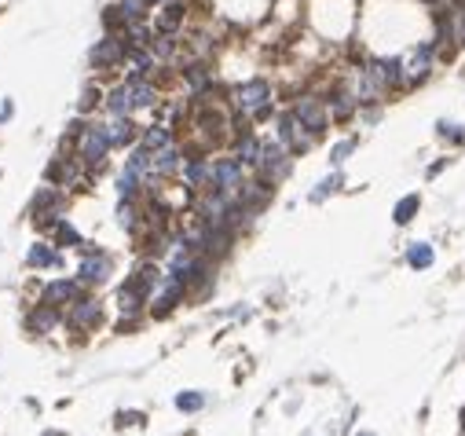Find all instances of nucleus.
<instances>
[{"mask_svg": "<svg viewBox=\"0 0 465 436\" xmlns=\"http://www.w3.org/2000/svg\"><path fill=\"white\" fill-rule=\"evenodd\" d=\"M81 253H85V261H81V268H77V282H85V286L106 282L110 279V257L106 253H92L88 246H81Z\"/></svg>", "mask_w": 465, "mask_h": 436, "instance_id": "nucleus-9", "label": "nucleus"}, {"mask_svg": "<svg viewBox=\"0 0 465 436\" xmlns=\"http://www.w3.org/2000/svg\"><path fill=\"white\" fill-rule=\"evenodd\" d=\"M55 242H59V246H81V235H77L74 224L59 220V224H55Z\"/></svg>", "mask_w": 465, "mask_h": 436, "instance_id": "nucleus-31", "label": "nucleus"}, {"mask_svg": "<svg viewBox=\"0 0 465 436\" xmlns=\"http://www.w3.org/2000/svg\"><path fill=\"white\" fill-rule=\"evenodd\" d=\"M345 187V172L341 169H333L330 176H323V180H319V187L312 191V202H326L333 191H341Z\"/></svg>", "mask_w": 465, "mask_h": 436, "instance_id": "nucleus-25", "label": "nucleus"}, {"mask_svg": "<svg viewBox=\"0 0 465 436\" xmlns=\"http://www.w3.org/2000/svg\"><path fill=\"white\" fill-rule=\"evenodd\" d=\"M356 436H374V432H356Z\"/></svg>", "mask_w": 465, "mask_h": 436, "instance_id": "nucleus-34", "label": "nucleus"}, {"mask_svg": "<svg viewBox=\"0 0 465 436\" xmlns=\"http://www.w3.org/2000/svg\"><path fill=\"white\" fill-rule=\"evenodd\" d=\"M125 59H128V44H125L121 34H106L99 44L92 48V67H99V70H114Z\"/></svg>", "mask_w": 465, "mask_h": 436, "instance_id": "nucleus-8", "label": "nucleus"}, {"mask_svg": "<svg viewBox=\"0 0 465 436\" xmlns=\"http://www.w3.org/2000/svg\"><path fill=\"white\" fill-rule=\"evenodd\" d=\"M128 85H132L136 110H143V107H154V103H158V88L151 85V81H128Z\"/></svg>", "mask_w": 465, "mask_h": 436, "instance_id": "nucleus-27", "label": "nucleus"}, {"mask_svg": "<svg viewBox=\"0 0 465 436\" xmlns=\"http://www.w3.org/2000/svg\"><path fill=\"white\" fill-rule=\"evenodd\" d=\"M180 165H183V154H180L176 143H169V147H162V151H154V176H158V180H162V176H172Z\"/></svg>", "mask_w": 465, "mask_h": 436, "instance_id": "nucleus-19", "label": "nucleus"}, {"mask_svg": "<svg viewBox=\"0 0 465 436\" xmlns=\"http://www.w3.org/2000/svg\"><path fill=\"white\" fill-rule=\"evenodd\" d=\"M139 139H143V147H151V151H162V147H169V143H176L169 125H147Z\"/></svg>", "mask_w": 465, "mask_h": 436, "instance_id": "nucleus-24", "label": "nucleus"}, {"mask_svg": "<svg viewBox=\"0 0 465 436\" xmlns=\"http://www.w3.org/2000/svg\"><path fill=\"white\" fill-rule=\"evenodd\" d=\"M290 169H293L290 147H286L282 139H264L261 143V158H256V176L275 187V184H282L286 176H290Z\"/></svg>", "mask_w": 465, "mask_h": 436, "instance_id": "nucleus-3", "label": "nucleus"}, {"mask_svg": "<svg viewBox=\"0 0 465 436\" xmlns=\"http://www.w3.org/2000/svg\"><path fill=\"white\" fill-rule=\"evenodd\" d=\"M106 132H110V143H114V147H132L136 136H139V128H136V121H132V118H125V114H110Z\"/></svg>", "mask_w": 465, "mask_h": 436, "instance_id": "nucleus-13", "label": "nucleus"}, {"mask_svg": "<svg viewBox=\"0 0 465 436\" xmlns=\"http://www.w3.org/2000/svg\"><path fill=\"white\" fill-rule=\"evenodd\" d=\"M26 264L29 268H59L62 264V257L48 246V242H34V246H29V253H26Z\"/></svg>", "mask_w": 465, "mask_h": 436, "instance_id": "nucleus-20", "label": "nucleus"}, {"mask_svg": "<svg viewBox=\"0 0 465 436\" xmlns=\"http://www.w3.org/2000/svg\"><path fill=\"white\" fill-rule=\"evenodd\" d=\"M106 110H110V114H125V118H132L136 100H132V85H128V81L106 92Z\"/></svg>", "mask_w": 465, "mask_h": 436, "instance_id": "nucleus-17", "label": "nucleus"}, {"mask_svg": "<svg viewBox=\"0 0 465 436\" xmlns=\"http://www.w3.org/2000/svg\"><path fill=\"white\" fill-rule=\"evenodd\" d=\"M275 139H282L286 147H290L293 158H297V154H308L315 143H319V136L293 114V110H282V114L275 118Z\"/></svg>", "mask_w": 465, "mask_h": 436, "instance_id": "nucleus-5", "label": "nucleus"}, {"mask_svg": "<svg viewBox=\"0 0 465 436\" xmlns=\"http://www.w3.org/2000/svg\"><path fill=\"white\" fill-rule=\"evenodd\" d=\"M432 261H436V250H432L429 242H410V246H407V264H410L414 271L432 268Z\"/></svg>", "mask_w": 465, "mask_h": 436, "instance_id": "nucleus-22", "label": "nucleus"}, {"mask_svg": "<svg viewBox=\"0 0 465 436\" xmlns=\"http://www.w3.org/2000/svg\"><path fill=\"white\" fill-rule=\"evenodd\" d=\"M74 297H77V282L74 279H52L41 289V304H52V308H62V304H70Z\"/></svg>", "mask_w": 465, "mask_h": 436, "instance_id": "nucleus-12", "label": "nucleus"}, {"mask_svg": "<svg viewBox=\"0 0 465 436\" xmlns=\"http://www.w3.org/2000/svg\"><path fill=\"white\" fill-rule=\"evenodd\" d=\"M110 132H106V125H99V121H85L81 125V132H77V158L85 161V165H92V169H99L103 161H106V154H110Z\"/></svg>", "mask_w": 465, "mask_h": 436, "instance_id": "nucleus-4", "label": "nucleus"}, {"mask_svg": "<svg viewBox=\"0 0 465 436\" xmlns=\"http://www.w3.org/2000/svg\"><path fill=\"white\" fill-rule=\"evenodd\" d=\"M261 136H253V132H238L235 139V158L242 161L246 169H256V158H261Z\"/></svg>", "mask_w": 465, "mask_h": 436, "instance_id": "nucleus-18", "label": "nucleus"}, {"mask_svg": "<svg viewBox=\"0 0 465 436\" xmlns=\"http://www.w3.org/2000/svg\"><path fill=\"white\" fill-rule=\"evenodd\" d=\"M242 184H246V165H242L238 158H220V161H213V187H209V191L235 195Z\"/></svg>", "mask_w": 465, "mask_h": 436, "instance_id": "nucleus-7", "label": "nucleus"}, {"mask_svg": "<svg viewBox=\"0 0 465 436\" xmlns=\"http://www.w3.org/2000/svg\"><path fill=\"white\" fill-rule=\"evenodd\" d=\"M147 294H151V289L139 286L136 279L128 282V286H121V289H118V308H121V315L132 319L136 312H143V301H147Z\"/></svg>", "mask_w": 465, "mask_h": 436, "instance_id": "nucleus-15", "label": "nucleus"}, {"mask_svg": "<svg viewBox=\"0 0 465 436\" xmlns=\"http://www.w3.org/2000/svg\"><path fill=\"white\" fill-rule=\"evenodd\" d=\"M436 136L447 139V143H454V147H461V143H465V125H458V121H436Z\"/></svg>", "mask_w": 465, "mask_h": 436, "instance_id": "nucleus-29", "label": "nucleus"}, {"mask_svg": "<svg viewBox=\"0 0 465 436\" xmlns=\"http://www.w3.org/2000/svg\"><path fill=\"white\" fill-rule=\"evenodd\" d=\"M183 289H187V286H183L180 279H176V275H165V279H162V294L154 297V301H158V304H154V315H165V312H172L176 304H180Z\"/></svg>", "mask_w": 465, "mask_h": 436, "instance_id": "nucleus-16", "label": "nucleus"}, {"mask_svg": "<svg viewBox=\"0 0 465 436\" xmlns=\"http://www.w3.org/2000/svg\"><path fill=\"white\" fill-rule=\"evenodd\" d=\"M231 107L238 118H271L275 114V88L264 77H249L231 92Z\"/></svg>", "mask_w": 465, "mask_h": 436, "instance_id": "nucleus-1", "label": "nucleus"}, {"mask_svg": "<svg viewBox=\"0 0 465 436\" xmlns=\"http://www.w3.org/2000/svg\"><path fill=\"white\" fill-rule=\"evenodd\" d=\"M290 110H293V114H297V118H300L304 125L312 128V132H315L319 139H323V136H326V128L333 125L326 100H323V95H315V92H304V95H297Z\"/></svg>", "mask_w": 465, "mask_h": 436, "instance_id": "nucleus-6", "label": "nucleus"}, {"mask_svg": "<svg viewBox=\"0 0 465 436\" xmlns=\"http://www.w3.org/2000/svg\"><path fill=\"white\" fill-rule=\"evenodd\" d=\"M356 143H359L356 136H345L341 143H333V151H330V165H333V169H341L345 161L352 158V151H356Z\"/></svg>", "mask_w": 465, "mask_h": 436, "instance_id": "nucleus-28", "label": "nucleus"}, {"mask_svg": "<svg viewBox=\"0 0 465 436\" xmlns=\"http://www.w3.org/2000/svg\"><path fill=\"white\" fill-rule=\"evenodd\" d=\"M183 184L190 191H198V187H213V161L205 158V154H190L183 161Z\"/></svg>", "mask_w": 465, "mask_h": 436, "instance_id": "nucleus-11", "label": "nucleus"}, {"mask_svg": "<svg viewBox=\"0 0 465 436\" xmlns=\"http://www.w3.org/2000/svg\"><path fill=\"white\" fill-rule=\"evenodd\" d=\"M118 224L125 231H136L139 228V209L132 205V198H121V205H118Z\"/></svg>", "mask_w": 465, "mask_h": 436, "instance_id": "nucleus-30", "label": "nucleus"}, {"mask_svg": "<svg viewBox=\"0 0 465 436\" xmlns=\"http://www.w3.org/2000/svg\"><path fill=\"white\" fill-rule=\"evenodd\" d=\"M151 4H165V0H151Z\"/></svg>", "mask_w": 465, "mask_h": 436, "instance_id": "nucleus-35", "label": "nucleus"}, {"mask_svg": "<svg viewBox=\"0 0 465 436\" xmlns=\"http://www.w3.org/2000/svg\"><path fill=\"white\" fill-rule=\"evenodd\" d=\"M176 407H180V411H202L205 396L202 393H180V396H176Z\"/></svg>", "mask_w": 465, "mask_h": 436, "instance_id": "nucleus-33", "label": "nucleus"}, {"mask_svg": "<svg viewBox=\"0 0 465 436\" xmlns=\"http://www.w3.org/2000/svg\"><path fill=\"white\" fill-rule=\"evenodd\" d=\"M399 59H403V88H418L432 77V70H436L440 48L432 44V34H429L422 41H414L407 52H399Z\"/></svg>", "mask_w": 465, "mask_h": 436, "instance_id": "nucleus-2", "label": "nucleus"}, {"mask_svg": "<svg viewBox=\"0 0 465 436\" xmlns=\"http://www.w3.org/2000/svg\"><path fill=\"white\" fill-rule=\"evenodd\" d=\"M418 209H422V195H418V191H410V195H403V198L396 202L392 220L399 224V228H403V224H410L414 217H418Z\"/></svg>", "mask_w": 465, "mask_h": 436, "instance_id": "nucleus-21", "label": "nucleus"}, {"mask_svg": "<svg viewBox=\"0 0 465 436\" xmlns=\"http://www.w3.org/2000/svg\"><path fill=\"white\" fill-rule=\"evenodd\" d=\"M55 327H59V308H52V304H41V308H34V315H29V330L52 334Z\"/></svg>", "mask_w": 465, "mask_h": 436, "instance_id": "nucleus-23", "label": "nucleus"}, {"mask_svg": "<svg viewBox=\"0 0 465 436\" xmlns=\"http://www.w3.org/2000/svg\"><path fill=\"white\" fill-rule=\"evenodd\" d=\"M139 187H143V176H139L136 169L125 165V169L118 172V195H121V198H136Z\"/></svg>", "mask_w": 465, "mask_h": 436, "instance_id": "nucleus-26", "label": "nucleus"}, {"mask_svg": "<svg viewBox=\"0 0 465 436\" xmlns=\"http://www.w3.org/2000/svg\"><path fill=\"white\" fill-rule=\"evenodd\" d=\"M162 279H165V275H162V268H158V264H151V261H147V264H139V275H136V282H139V286L154 289Z\"/></svg>", "mask_w": 465, "mask_h": 436, "instance_id": "nucleus-32", "label": "nucleus"}, {"mask_svg": "<svg viewBox=\"0 0 465 436\" xmlns=\"http://www.w3.org/2000/svg\"><path fill=\"white\" fill-rule=\"evenodd\" d=\"M67 322L74 330H92L99 322V301L88 297V294H77L70 301V312H67Z\"/></svg>", "mask_w": 465, "mask_h": 436, "instance_id": "nucleus-10", "label": "nucleus"}, {"mask_svg": "<svg viewBox=\"0 0 465 436\" xmlns=\"http://www.w3.org/2000/svg\"><path fill=\"white\" fill-rule=\"evenodd\" d=\"M183 11H187L183 0H165L162 11H158V19H154V29L158 34H176V29L183 26Z\"/></svg>", "mask_w": 465, "mask_h": 436, "instance_id": "nucleus-14", "label": "nucleus"}]
</instances>
